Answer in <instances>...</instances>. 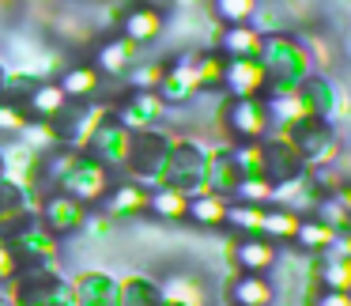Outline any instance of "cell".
Returning a JSON list of instances; mask_svg holds the SVG:
<instances>
[{
    "mask_svg": "<svg viewBox=\"0 0 351 306\" xmlns=\"http://www.w3.org/2000/svg\"><path fill=\"white\" fill-rule=\"evenodd\" d=\"M321 283H325V291H343V295H351V257H332V253H325V261H321Z\"/></svg>",
    "mask_w": 351,
    "mask_h": 306,
    "instance_id": "obj_15",
    "label": "cell"
},
{
    "mask_svg": "<svg viewBox=\"0 0 351 306\" xmlns=\"http://www.w3.org/2000/svg\"><path fill=\"white\" fill-rule=\"evenodd\" d=\"M42 227L49 231V235H64V231H80L84 227V204L80 200H72L69 193H53V197H46V204H42Z\"/></svg>",
    "mask_w": 351,
    "mask_h": 306,
    "instance_id": "obj_3",
    "label": "cell"
},
{
    "mask_svg": "<svg viewBox=\"0 0 351 306\" xmlns=\"http://www.w3.org/2000/svg\"><path fill=\"white\" fill-rule=\"evenodd\" d=\"M257 8H261V0H215V4H212L215 19H223L227 27L250 23V19L257 16Z\"/></svg>",
    "mask_w": 351,
    "mask_h": 306,
    "instance_id": "obj_16",
    "label": "cell"
},
{
    "mask_svg": "<svg viewBox=\"0 0 351 306\" xmlns=\"http://www.w3.org/2000/svg\"><path fill=\"white\" fill-rule=\"evenodd\" d=\"M227 129L234 132L242 144H257V140H265V132L272 129V121H268V110L261 99H234L227 106Z\"/></svg>",
    "mask_w": 351,
    "mask_h": 306,
    "instance_id": "obj_1",
    "label": "cell"
},
{
    "mask_svg": "<svg viewBox=\"0 0 351 306\" xmlns=\"http://www.w3.org/2000/svg\"><path fill=\"white\" fill-rule=\"evenodd\" d=\"M185 215H189L193 223H200V227H223V223H227V200H223L219 193H208V189L193 193Z\"/></svg>",
    "mask_w": 351,
    "mask_h": 306,
    "instance_id": "obj_10",
    "label": "cell"
},
{
    "mask_svg": "<svg viewBox=\"0 0 351 306\" xmlns=\"http://www.w3.org/2000/svg\"><path fill=\"white\" fill-rule=\"evenodd\" d=\"M102 76L91 69V64H76V69H64L61 80H57V87L64 91V99L69 102H91V95L99 91Z\"/></svg>",
    "mask_w": 351,
    "mask_h": 306,
    "instance_id": "obj_9",
    "label": "cell"
},
{
    "mask_svg": "<svg viewBox=\"0 0 351 306\" xmlns=\"http://www.w3.org/2000/svg\"><path fill=\"white\" fill-rule=\"evenodd\" d=\"M332 235H336V231H328L325 223L302 220V223H298V231H295V242H298V246H310V250H328Z\"/></svg>",
    "mask_w": 351,
    "mask_h": 306,
    "instance_id": "obj_17",
    "label": "cell"
},
{
    "mask_svg": "<svg viewBox=\"0 0 351 306\" xmlns=\"http://www.w3.org/2000/svg\"><path fill=\"white\" fill-rule=\"evenodd\" d=\"M132 42L129 38H106L99 49H95V64L91 69L99 72V76H129V69H132Z\"/></svg>",
    "mask_w": 351,
    "mask_h": 306,
    "instance_id": "obj_6",
    "label": "cell"
},
{
    "mask_svg": "<svg viewBox=\"0 0 351 306\" xmlns=\"http://www.w3.org/2000/svg\"><path fill=\"white\" fill-rule=\"evenodd\" d=\"M302 223V215L287 212V208H265V220H261V238L268 242H295V231Z\"/></svg>",
    "mask_w": 351,
    "mask_h": 306,
    "instance_id": "obj_11",
    "label": "cell"
},
{
    "mask_svg": "<svg viewBox=\"0 0 351 306\" xmlns=\"http://www.w3.org/2000/svg\"><path fill=\"white\" fill-rule=\"evenodd\" d=\"M215 54L230 57V61H261V49H265V34L257 31L253 23L242 27H223L212 42Z\"/></svg>",
    "mask_w": 351,
    "mask_h": 306,
    "instance_id": "obj_2",
    "label": "cell"
},
{
    "mask_svg": "<svg viewBox=\"0 0 351 306\" xmlns=\"http://www.w3.org/2000/svg\"><path fill=\"white\" fill-rule=\"evenodd\" d=\"M147 208H152V212L159 215V220L178 223V220H185L189 197H185V193H178V189H170V185H159L155 193H147Z\"/></svg>",
    "mask_w": 351,
    "mask_h": 306,
    "instance_id": "obj_12",
    "label": "cell"
},
{
    "mask_svg": "<svg viewBox=\"0 0 351 306\" xmlns=\"http://www.w3.org/2000/svg\"><path fill=\"white\" fill-rule=\"evenodd\" d=\"M313 306H351V295H343V291H321Z\"/></svg>",
    "mask_w": 351,
    "mask_h": 306,
    "instance_id": "obj_20",
    "label": "cell"
},
{
    "mask_svg": "<svg viewBox=\"0 0 351 306\" xmlns=\"http://www.w3.org/2000/svg\"><path fill=\"white\" fill-rule=\"evenodd\" d=\"M276 287L268 276H250L238 272V280L230 283V306H272Z\"/></svg>",
    "mask_w": 351,
    "mask_h": 306,
    "instance_id": "obj_8",
    "label": "cell"
},
{
    "mask_svg": "<svg viewBox=\"0 0 351 306\" xmlns=\"http://www.w3.org/2000/svg\"><path fill=\"white\" fill-rule=\"evenodd\" d=\"M178 4H182V8H189V4H197V0H178Z\"/></svg>",
    "mask_w": 351,
    "mask_h": 306,
    "instance_id": "obj_21",
    "label": "cell"
},
{
    "mask_svg": "<svg viewBox=\"0 0 351 306\" xmlns=\"http://www.w3.org/2000/svg\"><path fill=\"white\" fill-rule=\"evenodd\" d=\"M125 306H159V291H155L152 283H129Z\"/></svg>",
    "mask_w": 351,
    "mask_h": 306,
    "instance_id": "obj_18",
    "label": "cell"
},
{
    "mask_svg": "<svg viewBox=\"0 0 351 306\" xmlns=\"http://www.w3.org/2000/svg\"><path fill=\"white\" fill-rule=\"evenodd\" d=\"M280 261L276 246L261 235H250V238H238V250H234V265L238 272H250V276H268V268Z\"/></svg>",
    "mask_w": 351,
    "mask_h": 306,
    "instance_id": "obj_5",
    "label": "cell"
},
{
    "mask_svg": "<svg viewBox=\"0 0 351 306\" xmlns=\"http://www.w3.org/2000/svg\"><path fill=\"white\" fill-rule=\"evenodd\" d=\"M159 31H162V16L152 4H136V8H129L121 16V38H129L132 46L159 38Z\"/></svg>",
    "mask_w": 351,
    "mask_h": 306,
    "instance_id": "obj_7",
    "label": "cell"
},
{
    "mask_svg": "<svg viewBox=\"0 0 351 306\" xmlns=\"http://www.w3.org/2000/svg\"><path fill=\"white\" fill-rule=\"evenodd\" d=\"M110 197H106V208L114 215H125V212H147V189L144 185H136V182H129V185H117V189H106Z\"/></svg>",
    "mask_w": 351,
    "mask_h": 306,
    "instance_id": "obj_13",
    "label": "cell"
},
{
    "mask_svg": "<svg viewBox=\"0 0 351 306\" xmlns=\"http://www.w3.org/2000/svg\"><path fill=\"white\" fill-rule=\"evenodd\" d=\"M223 84L234 99H257V91L268 84V69L261 61H230L223 64Z\"/></svg>",
    "mask_w": 351,
    "mask_h": 306,
    "instance_id": "obj_4",
    "label": "cell"
},
{
    "mask_svg": "<svg viewBox=\"0 0 351 306\" xmlns=\"http://www.w3.org/2000/svg\"><path fill=\"white\" fill-rule=\"evenodd\" d=\"M12 272H16V250L0 242V280H12Z\"/></svg>",
    "mask_w": 351,
    "mask_h": 306,
    "instance_id": "obj_19",
    "label": "cell"
},
{
    "mask_svg": "<svg viewBox=\"0 0 351 306\" xmlns=\"http://www.w3.org/2000/svg\"><path fill=\"white\" fill-rule=\"evenodd\" d=\"M261 220H265V204H227V227H234L242 238L261 235Z\"/></svg>",
    "mask_w": 351,
    "mask_h": 306,
    "instance_id": "obj_14",
    "label": "cell"
}]
</instances>
